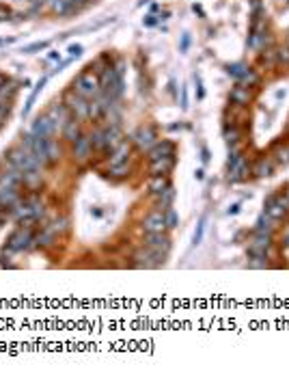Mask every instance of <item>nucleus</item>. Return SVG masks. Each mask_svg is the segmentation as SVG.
I'll list each match as a JSON object with an SVG mask.
<instances>
[{
    "mask_svg": "<svg viewBox=\"0 0 289 378\" xmlns=\"http://www.w3.org/2000/svg\"><path fill=\"white\" fill-rule=\"evenodd\" d=\"M7 160L11 162L13 166H17L22 173H26V171H33V169H44L39 162H37V158L33 156V152L30 149H26V147H11V149L7 152Z\"/></svg>",
    "mask_w": 289,
    "mask_h": 378,
    "instance_id": "obj_1",
    "label": "nucleus"
},
{
    "mask_svg": "<svg viewBox=\"0 0 289 378\" xmlns=\"http://www.w3.org/2000/svg\"><path fill=\"white\" fill-rule=\"evenodd\" d=\"M74 91L78 93V96L87 98V100H93L95 96H99L101 89H99V78H97V73H93V71H82L80 76L74 80Z\"/></svg>",
    "mask_w": 289,
    "mask_h": 378,
    "instance_id": "obj_2",
    "label": "nucleus"
},
{
    "mask_svg": "<svg viewBox=\"0 0 289 378\" xmlns=\"http://www.w3.org/2000/svg\"><path fill=\"white\" fill-rule=\"evenodd\" d=\"M63 104L67 106V110L71 112V117L78 119V121H87L89 119V100L78 96L76 91L67 93V96L63 98Z\"/></svg>",
    "mask_w": 289,
    "mask_h": 378,
    "instance_id": "obj_3",
    "label": "nucleus"
},
{
    "mask_svg": "<svg viewBox=\"0 0 289 378\" xmlns=\"http://www.w3.org/2000/svg\"><path fill=\"white\" fill-rule=\"evenodd\" d=\"M33 240H35V236H33V229H30V225H26V227L22 225V227H17L11 236H9L7 247H9V251H13V253H19V251L28 249Z\"/></svg>",
    "mask_w": 289,
    "mask_h": 378,
    "instance_id": "obj_4",
    "label": "nucleus"
},
{
    "mask_svg": "<svg viewBox=\"0 0 289 378\" xmlns=\"http://www.w3.org/2000/svg\"><path fill=\"white\" fill-rule=\"evenodd\" d=\"M263 207H265V214L270 216L272 220H281V218H285L289 214V201H287V197H283V195H270L265 199Z\"/></svg>",
    "mask_w": 289,
    "mask_h": 378,
    "instance_id": "obj_5",
    "label": "nucleus"
},
{
    "mask_svg": "<svg viewBox=\"0 0 289 378\" xmlns=\"http://www.w3.org/2000/svg\"><path fill=\"white\" fill-rule=\"evenodd\" d=\"M132 141L136 143V147L140 152H149L151 147L158 143V134L151 125H140V128L132 134Z\"/></svg>",
    "mask_w": 289,
    "mask_h": 378,
    "instance_id": "obj_6",
    "label": "nucleus"
},
{
    "mask_svg": "<svg viewBox=\"0 0 289 378\" xmlns=\"http://www.w3.org/2000/svg\"><path fill=\"white\" fill-rule=\"evenodd\" d=\"M164 253H160V251H153L147 247V251H138L136 255H134V259H136V266L138 268H158L160 264H164Z\"/></svg>",
    "mask_w": 289,
    "mask_h": 378,
    "instance_id": "obj_7",
    "label": "nucleus"
},
{
    "mask_svg": "<svg viewBox=\"0 0 289 378\" xmlns=\"http://www.w3.org/2000/svg\"><path fill=\"white\" fill-rule=\"evenodd\" d=\"M140 229L144 234H158V232H167V223H164V212L162 210H153L144 216Z\"/></svg>",
    "mask_w": 289,
    "mask_h": 378,
    "instance_id": "obj_8",
    "label": "nucleus"
},
{
    "mask_svg": "<svg viewBox=\"0 0 289 378\" xmlns=\"http://www.w3.org/2000/svg\"><path fill=\"white\" fill-rule=\"evenodd\" d=\"M144 247H149L153 251H160V253L167 255L171 251V238L167 236V232H158V234H144Z\"/></svg>",
    "mask_w": 289,
    "mask_h": 378,
    "instance_id": "obj_9",
    "label": "nucleus"
},
{
    "mask_svg": "<svg viewBox=\"0 0 289 378\" xmlns=\"http://www.w3.org/2000/svg\"><path fill=\"white\" fill-rule=\"evenodd\" d=\"M270 249H272V234H257L255 240L251 242V247H249V255H263V257H267Z\"/></svg>",
    "mask_w": 289,
    "mask_h": 378,
    "instance_id": "obj_10",
    "label": "nucleus"
},
{
    "mask_svg": "<svg viewBox=\"0 0 289 378\" xmlns=\"http://www.w3.org/2000/svg\"><path fill=\"white\" fill-rule=\"evenodd\" d=\"M30 132H33L35 136H41V139H52V136L56 134V128L52 119L48 117V115H44V117H37L33 128H30Z\"/></svg>",
    "mask_w": 289,
    "mask_h": 378,
    "instance_id": "obj_11",
    "label": "nucleus"
},
{
    "mask_svg": "<svg viewBox=\"0 0 289 378\" xmlns=\"http://www.w3.org/2000/svg\"><path fill=\"white\" fill-rule=\"evenodd\" d=\"M48 117L52 119L54 128H56V132H58V130H63V128H65V123L71 119V112L67 110L65 104H54V106L48 110Z\"/></svg>",
    "mask_w": 289,
    "mask_h": 378,
    "instance_id": "obj_12",
    "label": "nucleus"
},
{
    "mask_svg": "<svg viewBox=\"0 0 289 378\" xmlns=\"http://www.w3.org/2000/svg\"><path fill=\"white\" fill-rule=\"evenodd\" d=\"M147 154H149L151 162L160 160V158H169V156H175V143L173 141H158Z\"/></svg>",
    "mask_w": 289,
    "mask_h": 378,
    "instance_id": "obj_13",
    "label": "nucleus"
},
{
    "mask_svg": "<svg viewBox=\"0 0 289 378\" xmlns=\"http://www.w3.org/2000/svg\"><path fill=\"white\" fill-rule=\"evenodd\" d=\"M74 158L78 160V162H85V160H89L91 158V154H93V145H91V139L89 136H85L82 134L80 139L74 143Z\"/></svg>",
    "mask_w": 289,
    "mask_h": 378,
    "instance_id": "obj_14",
    "label": "nucleus"
},
{
    "mask_svg": "<svg viewBox=\"0 0 289 378\" xmlns=\"http://www.w3.org/2000/svg\"><path fill=\"white\" fill-rule=\"evenodd\" d=\"M130 158V141H121L115 149H112V154L108 156V164L115 166V164H123L128 162Z\"/></svg>",
    "mask_w": 289,
    "mask_h": 378,
    "instance_id": "obj_15",
    "label": "nucleus"
},
{
    "mask_svg": "<svg viewBox=\"0 0 289 378\" xmlns=\"http://www.w3.org/2000/svg\"><path fill=\"white\" fill-rule=\"evenodd\" d=\"M231 173H229V182H242V180H246L249 177V171H251V164L246 162V158L242 156L240 160H237L231 169H229Z\"/></svg>",
    "mask_w": 289,
    "mask_h": 378,
    "instance_id": "obj_16",
    "label": "nucleus"
},
{
    "mask_svg": "<svg viewBox=\"0 0 289 378\" xmlns=\"http://www.w3.org/2000/svg\"><path fill=\"white\" fill-rule=\"evenodd\" d=\"M63 132V139L65 141H69V143H76L80 136H82V121H78V119H74L71 117L67 123H65V128L60 130Z\"/></svg>",
    "mask_w": 289,
    "mask_h": 378,
    "instance_id": "obj_17",
    "label": "nucleus"
},
{
    "mask_svg": "<svg viewBox=\"0 0 289 378\" xmlns=\"http://www.w3.org/2000/svg\"><path fill=\"white\" fill-rule=\"evenodd\" d=\"M175 166V156H169V158H160V160H153L151 166H149V173L151 175H169Z\"/></svg>",
    "mask_w": 289,
    "mask_h": 378,
    "instance_id": "obj_18",
    "label": "nucleus"
},
{
    "mask_svg": "<svg viewBox=\"0 0 289 378\" xmlns=\"http://www.w3.org/2000/svg\"><path fill=\"white\" fill-rule=\"evenodd\" d=\"M229 98H231V102L235 104V106H249L251 100H253V93L249 91V87L237 85V87L231 89V96Z\"/></svg>",
    "mask_w": 289,
    "mask_h": 378,
    "instance_id": "obj_19",
    "label": "nucleus"
},
{
    "mask_svg": "<svg viewBox=\"0 0 289 378\" xmlns=\"http://www.w3.org/2000/svg\"><path fill=\"white\" fill-rule=\"evenodd\" d=\"M121 141H123V139H121V130L117 128V123L104 130V152H110V154H112V149H115V147H117Z\"/></svg>",
    "mask_w": 289,
    "mask_h": 378,
    "instance_id": "obj_20",
    "label": "nucleus"
},
{
    "mask_svg": "<svg viewBox=\"0 0 289 378\" xmlns=\"http://www.w3.org/2000/svg\"><path fill=\"white\" fill-rule=\"evenodd\" d=\"M169 186H171V182H169L167 175H151V180H149V193L158 197L160 193L167 191Z\"/></svg>",
    "mask_w": 289,
    "mask_h": 378,
    "instance_id": "obj_21",
    "label": "nucleus"
},
{
    "mask_svg": "<svg viewBox=\"0 0 289 378\" xmlns=\"http://www.w3.org/2000/svg\"><path fill=\"white\" fill-rule=\"evenodd\" d=\"M41 182H44V173H41V169H33V171L22 173V184L28 186V188H37V186H41Z\"/></svg>",
    "mask_w": 289,
    "mask_h": 378,
    "instance_id": "obj_22",
    "label": "nucleus"
},
{
    "mask_svg": "<svg viewBox=\"0 0 289 378\" xmlns=\"http://www.w3.org/2000/svg\"><path fill=\"white\" fill-rule=\"evenodd\" d=\"M56 236H58V234L54 232V227L50 225V227H46L44 232H41V234H39V236L33 240V242H35L37 247H50V244H52L54 240H56Z\"/></svg>",
    "mask_w": 289,
    "mask_h": 378,
    "instance_id": "obj_23",
    "label": "nucleus"
},
{
    "mask_svg": "<svg viewBox=\"0 0 289 378\" xmlns=\"http://www.w3.org/2000/svg\"><path fill=\"white\" fill-rule=\"evenodd\" d=\"M173 201H175V188L169 186L164 193L158 195V210H162V212H167L169 207H173Z\"/></svg>",
    "mask_w": 289,
    "mask_h": 378,
    "instance_id": "obj_24",
    "label": "nucleus"
},
{
    "mask_svg": "<svg viewBox=\"0 0 289 378\" xmlns=\"http://www.w3.org/2000/svg\"><path fill=\"white\" fill-rule=\"evenodd\" d=\"M46 156H48V162L50 164H56L60 160V145L54 139H48L46 141Z\"/></svg>",
    "mask_w": 289,
    "mask_h": 378,
    "instance_id": "obj_25",
    "label": "nucleus"
},
{
    "mask_svg": "<svg viewBox=\"0 0 289 378\" xmlns=\"http://www.w3.org/2000/svg\"><path fill=\"white\" fill-rule=\"evenodd\" d=\"M46 82H48V76H44L39 82H37V87H35V91L30 93V98H28V102H26V106H24V110H22V117H28V112H30V108H33V104H35V100H37V96H39V91L46 87Z\"/></svg>",
    "mask_w": 289,
    "mask_h": 378,
    "instance_id": "obj_26",
    "label": "nucleus"
},
{
    "mask_svg": "<svg viewBox=\"0 0 289 378\" xmlns=\"http://www.w3.org/2000/svg\"><path fill=\"white\" fill-rule=\"evenodd\" d=\"M255 234H272V218L267 214H261L255 223Z\"/></svg>",
    "mask_w": 289,
    "mask_h": 378,
    "instance_id": "obj_27",
    "label": "nucleus"
},
{
    "mask_svg": "<svg viewBox=\"0 0 289 378\" xmlns=\"http://www.w3.org/2000/svg\"><path fill=\"white\" fill-rule=\"evenodd\" d=\"M253 173H255L257 177H265V175H272V162L267 160V158H259V160H257V164H255Z\"/></svg>",
    "mask_w": 289,
    "mask_h": 378,
    "instance_id": "obj_28",
    "label": "nucleus"
},
{
    "mask_svg": "<svg viewBox=\"0 0 289 378\" xmlns=\"http://www.w3.org/2000/svg\"><path fill=\"white\" fill-rule=\"evenodd\" d=\"M89 139H91V145H93V149H97V152H104V130H95L93 134H89Z\"/></svg>",
    "mask_w": 289,
    "mask_h": 378,
    "instance_id": "obj_29",
    "label": "nucleus"
},
{
    "mask_svg": "<svg viewBox=\"0 0 289 378\" xmlns=\"http://www.w3.org/2000/svg\"><path fill=\"white\" fill-rule=\"evenodd\" d=\"M237 82H240L242 87H253V85H257V82H259V76H257V73L249 67V69L244 71V76H242L240 80H237Z\"/></svg>",
    "mask_w": 289,
    "mask_h": 378,
    "instance_id": "obj_30",
    "label": "nucleus"
},
{
    "mask_svg": "<svg viewBox=\"0 0 289 378\" xmlns=\"http://www.w3.org/2000/svg\"><path fill=\"white\" fill-rule=\"evenodd\" d=\"M74 0H52V9L56 13H67L69 9H74Z\"/></svg>",
    "mask_w": 289,
    "mask_h": 378,
    "instance_id": "obj_31",
    "label": "nucleus"
},
{
    "mask_svg": "<svg viewBox=\"0 0 289 378\" xmlns=\"http://www.w3.org/2000/svg\"><path fill=\"white\" fill-rule=\"evenodd\" d=\"M164 223H167V229H175L179 225V216H177V212H175L173 207H169L167 212H164Z\"/></svg>",
    "mask_w": 289,
    "mask_h": 378,
    "instance_id": "obj_32",
    "label": "nucleus"
},
{
    "mask_svg": "<svg viewBox=\"0 0 289 378\" xmlns=\"http://www.w3.org/2000/svg\"><path fill=\"white\" fill-rule=\"evenodd\" d=\"M108 173L112 177H126L130 173V164L123 162V164H115V166H108Z\"/></svg>",
    "mask_w": 289,
    "mask_h": 378,
    "instance_id": "obj_33",
    "label": "nucleus"
},
{
    "mask_svg": "<svg viewBox=\"0 0 289 378\" xmlns=\"http://www.w3.org/2000/svg\"><path fill=\"white\" fill-rule=\"evenodd\" d=\"M246 69H249V67H246L244 63H233V65L226 67V71H229V76H233L235 80H240V78L244 76V71H246Z\"/></svg>",
    "mask_w": 289,
    "mask_h": 378,
    "instance_id": "obj_34",
    "label": "nucleus"
},
{
    "mask_svg": "<svg viewBox=\"0 0 289 378\" xmlns=\"http://www.w3.org/2000/svg\"><path fill=\"white\" fill-rule=\"evenodd\" d=\"M249 268H267V257H263V255H251Z\"/></svg>",
    "mask_w": 289,
    "mask_h": 378,
    "instance_id": "obj_35",
    "label": "nucleus"
},
{
    "mask_svg": "<svg viewBox=\"0 0 289 378\" xmlns=\"http://www.w3.org/2000/svg\"><path fill=\"white\" fill-rule=\"evenodd\" d=\"M203 234H205V218H201V220H199L197 232H194V236H192V244H194V247H197V244H201Z\"/></svg>",
    "mask_w": 289,
    "mask_h": 378,
    "instance_id": "obj_36",
    "label": "nucleus"
},
{
    "mask_svg": "<svg viewBox=\"0 0 289 378\" xmlns=\"http://www.w3.org/2000/svg\"><path fill=\"white\" fill-rule=\"evenodd\" d=\"M224 141L229 143V145H235L237 141H240V130H237V128H231V130L226 128L224 130Z\"/></svg>",
    "mask_w": 289,
    "mask_h": 378,
    "instance_id": "obj_37",
    "label": "nucleus"
},
{
    "mask_svg": "<svg viewBox=\"0 0 289 378\" xmlns=\"http://www.w3.org/2000/svg\"><path fill=\"white\" fill-rule=\"evenodd\" d=\"M52 227H54V232H56V234H63V232H67V229H69V218L54 220V223H52Z\"/></svg>",
    "mask_w": 289,
    "mask_h": 378,
    "instance_id": "obj_38",
    "label": "nucleus"
},
{
    "mask_svg": "<svg viewBox=\"0 0 289 378\" xmlns=\"http://www.w3.org/2000/svg\"><path fill=\"white\" fill-rule=\"evenodd\" d=\"M276 61L281 63V65H289V46H285L276 52Z\"/></svg>",
    "mask_w": 289,
    "mask_h": 378,
    "instance_id": "obj_39",
    "label": "nucleus"
},
{
    "mask_svg": "<svg viewBox=\"0 0 289 378\" xmlns=\"http://www.w3.org/2000/svg\"><path fill=\"white\" fill-rule=\"evenodd\" d=\"M44 48H48V41H39V44H33V46H26L24 48V52H35V50H44Z\"/></svg>",
    "mask_w": 289,
    "mask_h": 378,
    "instance_id": "obj_40",
    "label": "nucleus"
},
{
    "mask_svg": "<svg viewBox=\"0 0 289 378\" xmlns=\"http://www.w3.org/2000/svg\"><path fill=\"white\" fill-rule=\"evenodd\" d=\"M240 158H242V156H240V152H237L235 147H233V149H231V154H229V169H231V166H233L237 160H240Z\"/></svg>",
    "mask_w": 289,
    "mask_h": 378,
    "instance_id": "obj_41",
    "label": "nucleus"
},
{
    "mask_svg": "<svg viewBox=\"0 0 289 378\" xmlns=\"http://www.w3.org/2000/svg\"><path fill=\"white\" fill-rule=\"evenodd\" d=\"M69 54H71V59H78L82 54V46H71L69 48Z\"/></svg>",
    "mask_w": 289,
    "mask_h": 378,
    "instance_id": "obj_42",
    "label": "nucleus"
},
{
    "mask_svg": "<svg viewBox=\"0 0 289 378\" xmlns=\"http://www.w3.org/2000/svg\"><path fill=\"white\" fill-rule=\"evenodd\" d=\"M9 112V104H0V128H3V119L7 117Z\"/></svg>",
    "mask_w": 289,
    "mask_h": 378,
    "instance_id": "obj_43",
    "label": "nucleus"
},
{
    "mask_svg": "<svg viewBox=\"0 0 289 378\" xmlns=\"http://www.w3.org/2000/svg\"><path fill=\"white\" fill-rule=\"evenodd\" d=\"M188 46H190V35H183L181 37V52L188 50Z\"/></svg>",
    "mask_w": 289,
    "mask_h": 378,
    "instance_id": "obj_44",
    "label": "nucleus"
},
{
    "mask_svg": "<svg viewBox=\"0 0 289 378\" xmlns=\"http://www.w3.org/2000/svg\"><path fill=\"white\" fill-rule=\"evenodd\" d=\"M9 15H11V11H9L7 7L0 5V20H9Z\"/></svg>",
    "mask_w": 289,
    "mask_h": 378,
    "instance_id": "obj_45",
    "label": "nucleus"
},
{
    "mask_svg": "<svg viewBox=\"0 0 289 378\" xmlns=\"http://www.w3.org/2000/svg\"><path fill=\"white\" fill-rule=\"evenodd\" d=\"M226 212H229V216H235L237 212H240V203H233L229 210H226Z\"/></svg>",
    "mask_w": 289,
    "mask_h": 378,
    "instance_id": "obj_46",
    "label": "nucleus"
},
{
    "mask_svg": "<svg viewBox=\"0 0 289 378\" xmlns=\"http://www.w3.org/2000/svg\"><path fill=\"white\" fill-rule=\"evenodd\" d=\"M201 160H203V162H208V160H210V152H208V147H203V149H201Z\"/></svg>",
    "mask_w": 289,
    "mask_h": 378,
    "instance_id": "obj_47",
    "label": "nucleus"
},
{
    "mask_svg": "<svg viewBox=\"0 0 289 378\" xmlns=\"http://www.w3.org/2000/svg\"><path fill=\"white\" fill-rule=\"evenodd\" d=\"M278 160L287 164V162H289V152H281V154H278Z\"/></svg>",
    "mask_w": 289,
    "mask_h": 378,
    "instance_id": "obj_48",
    "label": "nucleus"
},
{
    "mask_svg": "<svg viewBox=\"0 0 289 378\" xmlns=\"http://www.w3.org/2000/svg\"><path fill=\"white\" fill-rule=\"evenodd\" d=\"M144 24H147V26H153V24H156V15H147V20H144Z\"/></svg>",
    "mask_w": 289,
    "mask_h": 378,
    "instance_id": "obj_49",
    "label": "nucleus"
},
{
    "mask_svg": "<svg viewBox=\"0 0 289 378\" xmlns=\"http://www.w3.org/2000/svg\"><path fill=\"white\" fill-rule=\"evenodd\" d=\"M194 177H197V180L201 182L203 177H205V171H203V169H197V171H194Z\"/></svg>",
    "mask_w": 289,
    "mask_h": 378,
    "instance_id": "obj_50",
    "label": "nucleus"
},
{
    "mask_svg": "<svg viewBox=\"0 0 289 378\" xmlns=\"http://www.w3.org/2000/svg\"><path fill=\"white\" fill-rule=\"evenodd\" d=\"M283 247H285V249H289V234L283 238Z\"/></svg>",
    "mask_w": 289,
    "mask_h": 378,
    "instance_id": "obj_51",
    "label": "nucleus"
},
{
    "mask_svg": "<svg viewBox=\"0 0 289 378\" xmlns=\"http://www.w3.org/2000/svg\"><path fill=\"white\" fill-rule=\"evenodd\" d=\"M3 85H5V76H3V73H0V87H3Z\"/></svg>",
    "mask_w": 289,
    "mask_h": 378,
    "instance_id": "obj_52",
    "label": "nucleus"
},
{
    "mask_svg": "<svg viewBox=\"0 0 289 378\" xmlns=\"http://www.w3.org/2000/svg\"><path fill=\"white\" fill-rule=\"evenodd\" d=\"M285 197H287V201H289V186H287V191H285Z\"/></svg>",
    "mask_w": 289,
    "mask_h": 378,
    "instance_id": "obj_53",
    "label": "nucleus"
}]
</instances>
